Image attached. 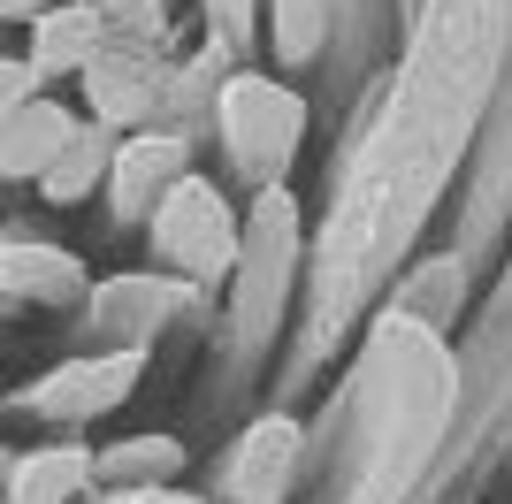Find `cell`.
I'll use <instances>...</instances> for the list:
<instances>
[{
    "instance_id": "1",
    "label": "cell",
    "mask_w": 512,
    "mask_h": 504,
    "mask_svg": "<svg viewBox=\"0 0 512 504\" xmlns=\"http://www.w3.org/2000/svg\"><path fill=\"white\" fill-rule=\"evenodd\" d=\"M214 138H222V161L237 168L245 191H276L306 146V100L283 77L237 69L214 92Z\"/></svg>"
},
{
    "instance_id": "2",
    "label": "cell",
    "mask_w": 512,
    "mask_h": 504,
    "mask_svg": "<svg viewBox=\"0 0 512 504\" xmlns=\"http://www.w3.org/2000/svg\"><path fill=\"white\" fill-rule=\"evenodd\" d=\"M299 245H306V214L291 199V184L253 191L245 207V252H237V344H268L283 321V298H291V275H299Z\"/></svg>"
},
{
    "instance_id": "3",
    "label": "cell",
    "mask_w": 512,
    "mask_h": 504,
    "mask_svg": "<svg viewBox=\"0 0 512 504\" xmlns=\"http://www.w3.org/2000/svg\"><path fill=\"white\" fill-rule=\"evenodd\" d=\"M153 252L169 260L176 275H192V283H237V252H245V214L222 199V184L207 176H184V184L161 199V214L146 222Z\"/></svg>"
},
{
    "instance_id": "4",
    "label": "cell",
    "mask_w": 512,
    "mask_h": 504,
    "mask_svg": "<svg viewBox=\"0 0 512 504\" xmlns=\"http://www.w3.org/2000/svg\"><path fill=\"white\" fill-rule=\"evenodd\" d=\"M138 375H146V352H138V344H130V352H77V359H62V367H46L23 405H31L39 420L85 428V420L115 413V405L138 390Z\"/></svg>"
},
{
    "instance_id": "5",
    "label": "cell",
    "mask_w": 512,
    "mask_h": 504,
    "mask_svg": "<svg viewBox=\"0 0 512 504\" xmlns=\"http://www.w3.org/2000/svg\"><path fill=\"white\" fill-rule=\"evenodd\" d=\"M169 69H161V46H115L85 69V100H92V123H107L115 138H138L153 123V107H169Z\"/></svg>"
},
{
    "instance_id": "6",
    "label": "cell",
    "mask_w": 512,
    "mask_h": 504,
    "mask_svg": "<svg viewBox=\"0 0 512 504\" xmlns=\"http://www.w3.org/2000/svg\"><path fill=\"white\" fill-rule=\"evenodd\" d=\"M184 176H192V146H184L176 130H138V138H123V153H115L107 207H115L123 230H146L153 214H161V199H169Z\"/></svg>"
},
{
    "instance_id": "7",
    "label": "cell",
    "mask_w": 512,
    "mask_h": 504,
    "mask_svg": "<svg viewBox=\"0 0 512 504\" xmlns=\"http://www.w3.org/2000/svg\"><path fill=\"white\" fill-rule=\"evenodd\" d=\"M176 314H184V283L176 275H115V283L92 291V321H100L107 352H130V344L146 352L153 329L176 321Z\"/></svg>"
},
{
    "instance_id": "8",
    "label": "cell",
    "mask_w": 512,
    "mask_h": 504,
    "mask_svg": "<svg viewBox=\"0 0 512 504\" xmlns=\"http://www.w3.org/2000/svg\"><path fill=\"white\" fill-rule=\"evenodd\" d=\"M77 115H69L62 100H23L8 107V130H0V168H8V184H46L54 176V161H62L69 146H77Z\"/></svg>"
},
{
    "instance_id": "9",
    "label": "cell",
    "mask_w": 512,
    "mask_h": 504,
    "mask_svg": "<svg viewBox=\"0 0 512 504\" xmlns=\"http://www.w3.org/2000/svg\"><path fill=\"white\" fill-rule=\"evenodd\" d=\"M299 466V420L291 413H260L230 451V497L245 504H268L283 489V474Z\"/></svg>"
},
{
    "instance_id": "10",
    "label": "cell",
    "mask_w": 512,
    "mask_h": 504,
    "mask_svg": "<svg viewBox=\"0 0 512 504\" xmlns=\"http://www.w3.org/2000/svg\"><path fill=\"white\" fill-rule=\"evenodd\" d=\"M107 16H92L85 0H62L54 16H39L31 23V69H39V84L46 77H85L92 62L107 54Z\"/></svg>"
},
{
    "instance_id": "11",
    "label": "cell",
    "mask_w": 512,
    "mask_h": 504,
    "mask_svg": "<svg viewBox=\"0 0 512 504\" xmlns=\"http://www.w3.org/2000/svg\"><path fill=\"white\" fill-rule=\"evenodd\" d=\"M92 474H100V451H85V443L23 451V459H8V504H69L85 497Z\"/></svg>"
},
{
    "instance_id": "12",
    "label": "cell",
    "mask_w": 512,
    "mask_h": 504,
    "mask_svg": "<svg viewBox=\"0 0 512 504\" xmlns=\"http://www.w3.org/2000/svg\"><path fill=\"white\" fill-rule=\"evenodd\" d=\"M8 291L39 298V306H77L85 298V260H69L39 237H8Z\"/></svg>"
},
{
    "instance_id": "13",
    "label": "cell",
    "mask_w": 512,
    "mask_h": 504,
    "mask_svg": "<svg viewBox=\"0 0 512 504\" xmlns=\"http://www.w3.org/2000/svg\"><path fill=\"white\" fill-rule=\"evenodd\" d=\"M115 153H123V138H115L107 123H85V130H77V146H69L62 161H54V176L39 184L46 207H77L85 191H100L107 176H115Z\"/></svg>"
},
{
    "instance_id": "14",
    "label": "cell",
    "mask_w": 512,
    "mask_h": 504,
    "mask_svg": "<svg viewBox=\"0 0 512 504\" xmlns=\"http://www.w3.org/2000/svg\"><path fill=\"white\" fill-rule=\"evenodd\" d=\"M459 298H467V268L444 252V260H421V268L406 275V291L390 298V314H406V321H421V329L444 336V321L459 314Z\"/></svg>"
},
{
    "instance_id": "15",
    "label": "cell",
    "mask_w": 512,
    "mask_h": 504,
    "mask_svg": "<svg viewBox=\"0 0 512 504\" xmlns=\"http://www.w3.org/2000/svg\"><path fill=\"white\" fill-rule=\"evenodd\" d=\"M329 23H337V0H268V46H276V62L306 69L329 46Z\"/></svg>"
},
{
    "instance_id": "16",
    "label": "cell",
    "mask_w": 512,
    "mask_h": 504,
    "mask_svg": "<svg viewBox=\"0 0 512 504\" xmlns=\"http://www.w3.org/2000/svg\"><path fill=\"white\" fill-rule=\"evenodd\" d=\"M176 466H184V443L176 436H123L100 451V474L123 489H176Z\"/></svg>"
},
{
    "instance_id": "17",
    "label": "cell",
    "mask_w": 512,
    "mask_h": 504,
    "mask_svg": "<svg viewBox=\"0 0 512 504\" xmlns=\"http://www.w3.org/2000/svg\"><path fill=\"white\" fill-rule=\"evenodd\" d=\"M85 8L107 16L115 39H130V31H161V0H85Z\"/></svg>"
},
{
    "instance_id": "18",
    "label": "cell",
    "mask_w": 512,
    "mask_h": 504,
    "mask_svg": "<svg viewBox=\"0 0 512 504\" xmlns=\"http://www.w3.org/2000/svg\"><path fill=\"white\" fill-rule=\"evenodd\" d=\"M207 23L222 31V46H253V23H260V0H199Z\"/></svg>"
},
{
    "instance_id": "19",
    "label": "cell",
    "mask_w": 512,
    "mask_h": 504,
    "mask_svg": "<svg viewBox=\"0 0 512 504\" xmlns=\"http://www.w3.org/2000/svg\"><path fill=\"white\" fill-rule=\"evenodd\" d=\"M115 504H207V497H192V489H123Z\"/></svg>"
},
{
    "instance_id": "20",
    "label": "cell",
    "mask_w": 512,
    "mask_h": 504,
    "mask_svg": "<svg viewBox=\"0 0 512 504\" xmlns=\"http://www.w3.org/2000/svg\"><path fill=\"white\" fill-rule=\"evenodd\" d=\"M54 8H62V0H0L8 23H39V16H54Z\"/></svg>"
},
{
    "instance_id": "21",
    "label": "cell",
    "mask_w": 512,
    "mask_h": 504,
    "mask_svg": "<svg viewBox=\"0 0 512 504\" xmlns=\"http://www.w3.org/2000/svg\"><path fill=\"white\" fill-rule=\"evenodd\" d=\"M413 8H421V0H413Z\"/></svg>"
}]
</instances>
